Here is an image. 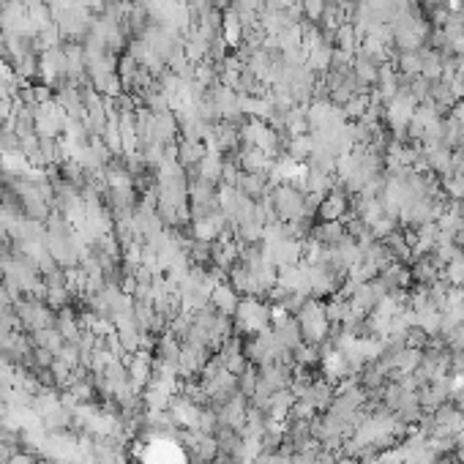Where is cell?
<instances>
[{"mask_svg":"<svg viewBox=\"0 0 464 464\" xmlns=\"http://www.w3.org/2000/svg\"><path fill=\"white\" fill-rule=\"evenodd\" d=\"M301 399H306L317 412H325L333 404V399H336V382H331L328 377H322V380L320 377H314L311 385L306 388V393Z\"/></svg>","mask_w":464,"mask_h":464,"instance_id":"obj_6","label":"cell"},{"mask_svg":"<svg viewBox=\"0 0 464 464\" xmlns=\"http://www.w3.org/2000/svg\"><path fill=\"white\" fill-rule=\"evenodd\" d=\"M295 320H298V328H301L304 344H322V341H328L331 328H333L331 320H328V309L317 298H309L301 306V311L295 314Z\"/></svg>","mask_w":464,"mask_h":464,"instance_id":"obj_3","label":"cell"},{"mask_svg":"<svg viewBox=\"0 0 464 464\" xmlns=\"http://www.w3.org/2000/svg\"><path fill=\"white\" fill-rule=\"evenodd\" d=\"M216 418H219V424L221 426H230V429H241L246 426V415H249V402L243 399V396H235L232 402L227 404H221V407H216Z\"/></svg>","mask_w":464,"mask_h":464,"instance_id":"obj_7","label":"cell"},{"mask_svg":"<svg viewBox=\"0 0 464 464\" xmlns=\"http://www.w3.org/2000/svg\"><path fill=\"white\" fill-rule=\"evenodd\" d=\"M347 211H350L347 189L344 186H333L328 194L322 197L320 211H317V221H344Z\"/></svg>","mask_w":464,"mask_h":464,"instance_id":"obj_4","label":"cell"},{"mask_svg":"<svg viewBox=\"0 0 464 464\" xmlns=\"http://www.w3.org/2000/svg\"><path fill=\"white\" fill-rule=\"evenodd\" d=\"M235 164H238V170H243V172H257V175H268L273 172V156H268L265 150H260V148H249V145H243L241 150H238V156H235Z\"/></svg>","mask_w":464,"mask_h":464,"instance_id":"obj_5","label":"cell"},{"mask_svg":"<svg viewBox=\"0 0 464 464\" xmlns=\"http://www.w3.org/2000/svg\"><path fill=\"white\" fill-rule=\"evenodd\" d=\"M306 197H309V192L304 189L301 180H279L270 186L265 205H268L273 221H292V219L306 214Z\"/></svg>","mask_w":464,"mask_h":464,"instance_id":"obj_1","label":"cell"},{"mask_svg":"<svg viewBox=\"0 0 464 464\" xmlns=\"http://www.w3.org/2000/svg\"><path fill=\"white\" fill-rule=\"evenodd\" d=\"M238 304H241V295L232 289L230 282H227V279L216 282L214 289H211V306H214L216 311H221V314L232 317V314L238 311Z\"/></svg>","mask_w":464,"mask_h":464,"instance_id":"obj_8","label":"cell"},{"mask_svg":"<svg viewBox=\"0 0 464 464\" xmlns=\"http://www.w3.org/2000/svg\"><path fill=\"white\" fill-rule=\"evenodd\" d=\"M273 325V309L265 304V298H241L238 311L232 314V328L241 336H257Z\"/></svg>","mask_w":464,"mask_h":464,"instance_id":"obj_2","label":"cell"}]
</instances>
